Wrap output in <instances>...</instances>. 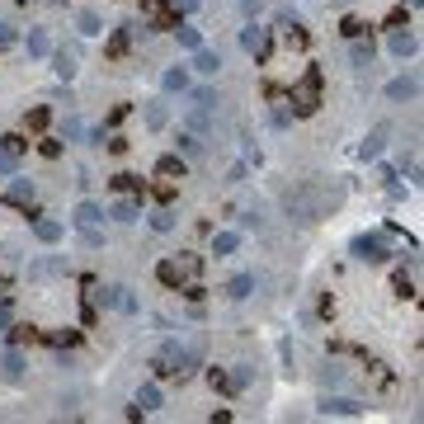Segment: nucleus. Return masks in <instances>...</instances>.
Here are the masks:
<instances>
[{
	"instance_id": "obj_11",
	"label": "nucleus",
	"mask_w": 424,
	"mask_h": 424,
	"mask_svg": "<svg viewBox=\"0 0 424 424\" xmlns=\"http://www.w3.org/2000/svg\"><path fill=\"white\" fill-rule=\"evenodd\" d=\"M321 415H363V406L354 396H326L321 401Z\"/></svg>"
},
{
	"instance_id": "obj_28",
	"label": "nucleus",
	"mask_w": 424,
	"mask_h": 424,
	"mask_svg": "<svg viewBox=\"0 0 424 424\" xmlns=\"http://www.w3.org/2000/svg\"><path fill=\"white\" fill-rule=\"evenodd\" d=\"M160 85H165V90H179V94H184L188 90V71H184V66H174V71H165V80H160Z\"/></svg>"
},
{
	"instance_id": "obj_17",
	"label": "nucleus",
	"mask_w": 424,
	"mask_h": 424,
	"mask_svg": "<svg viewBox=\"0 0 424 424\" xmlns=\"http://www.w3.org/2000/svg\"><path fill=\"white\" fill-rule=\"evenodd\" d=\"M415 94H420V80L415 76H396L387 85V99H415Z\"/></svg>"
},
{
	"instance_id": "obj_38",
	"label": "nucleus",
	"mask_w": 424,
	"mask_h": 424,
	"mask_svg": "<svg viewBox=\"0 0 424 424\" xmlns=\"http://www.w3.org/2000/svg\"><path fill=\"white\" fill-rule=\"evenodd\" d=\"M250 377H255V368H250V363H240V368L231 373V387H236V392H245V387H250Z\"/></svg>"
},
{
	"instance_id": "obj_27",
	"label": "nucleus",
	"mask_w": 424,
	"mask_h": 424,
	"mask_svg": "<svg viewBox=\"0 0 424 424\" xmlns=\"http://www.w3.org/2000/svg\"><path fill=\"white\" fill-rule=\"evenodd\" d=\"M0 368H5L10 377H24V354H19V349L10 345V349H5V359H0Z\"/></svg>"
},
{
	"instance_id": "obj_24",
	"label": "nucleus",
	"mask_w": 424,
	"mask_h": 424,
	"mask_svg": "<svg viewBox=\"0 0 424 424\" xmlns=\"http://www.w3.org/2000/svg\"><path fill=\"white\" fill-rule=\"evenodd\" d=\"M99 221H104L99 203H80V207H76V226H99Z\"/></svg>"
},
{
	"instance_id": "obj_18",
	"label": "nucleus",
	"mask_w": 424,
	"mask_h": 424,
	"mask_svg": "<svg viewBox=\"0 0 424 424\" xmlns=\"http://www.w3.org/2000/svg\"><path fill=\"white\" fill-rule=\"evenodd\" d=\"M368 382H373L377 392H392V387H396V373L387 368V363H368Z\"/></svg>"
},
{
	"instance_id": "obj_3",
	"label": "nucleus",
	"mask_w": 424,
	"mask_h": 424,
	"mask_svg": "<svg viewBox=\"0 0 424 424\" xmlns=\"http://www.w3.org/2000/svg\"><path fill=\"white\" fill-rule=\"evenodd\" d=\"M321 66H307V76L288 90V104H293V113H316L321 109Z\"/></svg>"
},
{
	"instance_id": "obj_22",
	"label": "nucleus",
	"mask_w": 424,
	"mask_h": 424,
	"mask_svg": "<svg viewBox=\"0 0 424 424\" xmlns=\"http://www.w3.org/2000/svg\"><path fill=\"white\" fill-rule=\"evenodd\" d=\"M240 250V236L236 231H217V240H212V255H236Z\"/></svg>"
},
{
	"instance_id": "obj_35",
	"label": "nucleus",
	"mask_w": 424,
	"mask_h": 424,
	"mask_svg": "<svg viewBox=\"0 0 424 424\" xmlns=\"http://www.w3.org/2000/svg\"><path fill=\"white\" fill-rule=\"evenodd\" d=\"M47 118H52V113H47V109H43V104H33V109H29V113H24V123H29V127H33V132H43V127H47Z\"/></svg>"
},
{
	"instance_id": "obj_23",
	"label": "nucleus",
	"mask_w": 424,
	"mask_h": 424,
	"mask_svg": "<svg viewBox=\"0 0 424 424\" xmlns=\"http://www.w3.org/2000/svg\"><path fill=\"white\" fill-rule=\"evenodd\" d=\"M76 29L85 33V38H94V33H104V24H99V15H94V10H80V15H76Z\"/></svg>"
},
{
	"instance_id": "obj_47",
	"label": "nucleus",
	"mask_w": 424,
	"mask_h": 424,
	"mask_svg": "<svg viewBox=\"0 0 424 424\" xmlns=\"http://www.w3.org/2000/svg\"><path fill=\"white\" fill-rule=\"evenodd\" d=\"M0 297H5V278H0Z\"/></svg>"
},
{
	"instance_id": "obj_39",
	"label": "nucleus",
	"mask_w": 424,
	"mask_h": 424,
	"mask_svg": "<svg viewBox=\"0 0 424 424\" xmlns=\"http://www.w3.org/2000/svg\"><path fill=\"white\" fill-rule=\"evenodd\" d=\"M217 104H221V99H217L212 90H198V94H193V109H207V113H217Z\"/></svg>"
},
{
	"instance_id": "obj_33",
	"label": "nucleus",
	"mask_w": 424,
	"mask_h": 424,
	"mask_svg": "<svg viewBox=\"0 0 424 424\" xmlns=\"http://www.w3.org/2000/svg\"><path fill=\"white\" fill-rule=\"evenodd\" d=\"M207 387H212V392H236L231 373H221V368H207Z\"/></svg>"
},
{
	"instance_id": "obj_26",
	"label": "nucleus",
	"mask_w": 424,
	"mask_h": 424,
	"mask_svg": "<svg viewBox=\"0 0 424 424\" xmlns=\"http://www.w3.org/2000/svg\"><path fill=\"white\" fill-rule=\"evenodd\" d=\"M109 184H113V193H141V188H146L137 174H113Z\"/></svg>"
},
{
	"instance_id": "obj_2",
	"label": "nucleus",
	"mask_w": 424,
	"mask_h": 424,
	"mask_svg": "<svg viewBox=\"0 0 424 424\" xmlns=\"http://www.w3.org/2000/svg\"><path fill=\"white\" fill-rule=\"evenodd\" d=\"M198 363H203V345H198V340H193V345H179V340H170V345L156 354V373H160V377H179V382H184V377L193 373Z\"/></svg>"
},
{
	"instance_id": "obj_42",
	"label": "nucleus",
	"mask_w": 424,
	"mask_h": 424,
	"mask_svg": "<svg viewBox=\"0 0 424 424\" xmlns=\"http://www.w3.org/2000/svg\"><path fill=\"white\" fill-rule=\"evenodd\" d=\"M10 326H15V302H10V297H0V335H5Z\"/></svg>"
},
{
	"instance_id": "obj_25",
	"label": "nucleus",
	"mask_w": 424,
	"mask_h": 424,
	"mask_svg": "<svg viewBox=\"0 0 424 424\" xmlns=\"http://www.w3.org/2000/svg\"><path fill=\"white\" fill-rule=\"evenodd\" d=\"M250 288H255V274H236V278L226 283V293H231L236 302H240V297H250Z\"/></svg>"
},
{
	"instance_id": "obj_31",
	"label": "nucleus",
	"mask_w": 424,
	"mask_h": 424,
	"mask_svg": "<svg viewBox=\"0 0 424 424\" xmlns=\"http://www.w3.org/2000/svg\"><path fill=\"white\" fill-rule=\"evenodd\" d=\"M47 52H52L47 33H43V29H33V33H29V57H47Z\"/></svg>"
},
{
	"instance_id": "obj_7",
	"label": "nucleus",
	"mask_w": 424,
	"mask_h": 424,
	"mask_svg": "<svg viewBox=\"0 0 424 424\" xmlns=\"http://www.w3.org/2000/svg\"><path fill=\"white\" fill-rule=\"evenodd\" d=\"M24 151H29V141L19 137V132L0 137V174H15V170H19V160H24Z\"/></svg>"
},
{
	"instance_id": "obj_14",
	"label": "nucleus",
	"mask_w": 424,
	"mask_h": 424,
	"mask_svg": "<svg viewBox=\"0 0 424 424\" xmlns=\"http://www.w3.org/2000/svg\"><path fill=\"white\" fill-rule=\"evenodd\" d=\"M278 29H283V43H288V47H297V52L307 47V29H302L293 15H283V19H278Z\"/></svg>"
},
{
	"instance_id": "obj_20",
	"label": "nucleus",
	"mask_w": 424,
	"mask_h": 424,
	"mask_svg": "<svg viewBox=\"0 0 424 424\" xmlns=\"http://www.w3.org/2000/svg\"><path fill=\"white\" fill-rule=\"evenodd\" d=\"M174 38H179V47H184V52H198V47H203V33L188 29V24H174Z\"/></svg>"
},
{
	"instance_id": "obj_5",
	"label": "nucleus",
	"mask_w": 424,
	"mask_h": 424,
	"mask_svg": "<svg viewBox=\"0 0 424 424\" xmlns=\"http://www.w3.org/2000/svg\"><path fill=\"white\" fill-rule=\"evenodd\" d=\"M156 278L165 288H179L184 278H198V255H179V259H160L156 264Z\"/></svg>"
},
{
	"instance_id": "obj_12",
	"label": "nucleus",
	"mask_w": 424,
	"mask_h": 424,
	"mask_svg": "<svg viewBox=\"0 0 424 424\" xmlns=\"http://www.w3.org/2000/svg\"><path fill=\"white\" fill-rule=\"evenodd\" d=\"M137 212H141V198H137V193H123V198L109 207L113 221H137Z\"/></svg>"
},
{
	"instance_id": "obj_40",
	"label": "nucleus",
	"mask_w": 424,
	"mask_h": 424,
	"mask_svg": "<svg viewBox=\"0 0 424 424\" xmlns=\"http://www.w3.org/2000/svg\"><path fill=\"white\" fill-rule=\"evenodd\" d=\"M165 118H170L165 104H146V127H165Z\"/></svg>"
},
{
	"instance_id": "obj_45",
	"label": "nucleus",
	"mask_w": 424,
	"mask_h": 424,
	"mask_svg": "<svg viewBox=\"0 0 424 424\" xmlns=\"http://www.w3.org/2000/svg\"><path fill=\"white\" fill-rule=\"evenodd\" d=\"M15 43H19V33L10 29V24H0V52H10Z\"/></svg>"
},
{
	"instance_id": "obj_16",
	"label": "nucleus",
	"mask_w": 424,
	"mask_h": 424,
	"mask_svg": "<svg viewBox=\"0 0 424 424\" xmlns=\"http://www.w3.org/2000/svg\"><path fill=\"white\" fill-rule=\"evenodd\" d=\"M349 43H354V47H349V57H354V66H373V57H377L373 38H363V33H359V38H349Z\"/></svg>"
},
{
	"instance_id": "obj_13",
	"label": "nucleus",
	"mask_w": 424,
	"mask_h": 424,
	"mask_svg": "<svg viewBox=\"0 0 424 424\" xmlns=\"http://www.w3.org/2000/svg\"><path fill=\"white\" fill-rule=\"evenodd\" d=\"M62 221H52V217H33V236H38V240H43V245H57V240H62Z\"/></svg>"
},
{
	"instance_id": "obj_43",
	"label": "nucleus",
	"mask_w": 424,
	"mask_h": 424,
	"mask_svg": "<svg viewBox=\"0 0 424 424\" xmlns=\"http://www.w3.org/2000/svg\"><path fill=\"white\" fill-rule=\"evenodd\" d=\"M340 33H345V38H359V33H368V29H363V19H354V15H349L345 24H340Z\"/></svg>"
},
{
	"instance_id": "obj_9",
	"label": "nucleus",
	"mask_w": 424,
	"mask_h": 424,
	"mask_svg": "<svg viewBox=\"0 0 424 424\" xmlns=\"http://www.w3.org/2000/svg\"><path fill=\"white\" fill-rule=\"evenodd\" d=\"M392 57H401V62H406V57H415V47H420V38H415V33H410V24L406 29H392Z\"/></svg>"
},
{
	"instance_id": "obj_30",
	"label": "nucleus",
	"mask_w": 424,
	"mask_h": 424,
	"mask_svg": "<svg viewBox=\"0 0 424 424\" xmlns=\"http://www.w3.org/2000/svg\"><path fill=\"white\" fill-rule=\"evenodd\" d=\"M151 226H156V231H174V212H170V203H160L156 212H151Z\"/></svg>"
},
{
	"instance_id": "obj_19",
	"label": "nucleus",
	"mask_w": 424,
	"mask_h": 424,
	"mask_svg": "<svg viewBox=\"0 0 424 424\" xmlns=\"http://www.w3.org/2000/svg\"><path fill=\"white\" fill-rule=\"evenodd\" d=\"M184 170H188L184 156H160L156 160V174H165V179H184Z\"/></svg>"
},
{
	"instance_id": "obj_6",
	"label": "nucleus",
	"mask_w": 424,
	"mask_h": 424,
	"mask_svg": "<svg viewBox=\"0 0 424 424\" xmlns=\"http://www.w3.org/2000/svg\"><path fill=\"white\" fill-rule=\"evenodd\" d=\"M240 47L250 52L255 62H269V52H274V38H269V29H259V24H245V29H240Z\"/></svg>"
},
{
	"instance_id": "obj_46",
	"label": "nucleus",
	"mask_w": 424,
	"mask_h": 424,
	"mask_svg": "<svg viewBox=\"0 0 424 424\" xmlns=\"http://www.w3.org/2000/svg\"><path fill=\"white\" fill-rule=\"evenodd\" d=\"M259 5H264V0H240V10H245V15H250V19L259 15Z\"/></svg>"
},
{
	"instance_id": "obj_10",
	"label": "nucleus",
	"mask_w": 424,
	"mask_h": 424,
	"mask_svg": "<svg viewBox=\"0 0 424 424\" xmlns=\"http://www.w3.org/2000/svg\"><path fill=\"white\" fill-rule=\"evenodd\" d=\"M33 198H38V188H33V179H15V184L5 188V203H15V207H29Z\"/></svg>"
},
{
	"instance_id": "obj_37",
	"label": "nucleus",
	"mask_w": 424,
	"mask_h": 424,
	"mask_svg": "<svg viewBox=\"0 0 424 424\" xmlns=\"http://www.w3.org/2000/svg\"><path fill=\"white\" fill-rule=\"evenodd\" d=\"M5 340H10L15 349H24V345L33 340V330H29V326H10V330H5Z\"/></svg>"
},
{
	"instance_id": "obj_29",
	"label": "nucleus",
	"mask_w": 424,
	"mask_h": 424,
	"mask_svg": "<svg viewBox=\"0 0 424 424\" xmlns=\"http://www.w3.org/2000/svg\"><path fill=\"white\" fill-rule=\"evenodd\" d=\"M137 406L141 410H160V387H156V382H146V387L137 392Z\"/></svg>"
},
{
	"instance_id": "obj_36",
	"label": "nucleus",
	"mask_w": 424,
	"mask_h": 424,
	"mask_svg": "<svg viewBox=\"0 0 424 424\" xmlns=\"http://www.w3.org/2000/svg\"><path fill=\"white\" fill-rule=\"evenodd\" d=\"M179 146H184V156H203V137L198 132H179Z\"/></svg>"
},
{
	"instance_id": "obj_8",
	"label": "nucleus",
	"mask_w": 424,
	"mask_h": 424,
	"mask_svg": "<svg viewBox=\"0 0 424 424\" xmlns=\"http://www.w3.org/2000/svg\"><path fill=\"white\" fill-rule=\"evenodd\" d=\"M387 137H392V127H387V123H377L373 132H368V137H363L359 156H363V160H377V156H382V146H387Z\"/></svg>"
},
{
	"instance_id": "obj_1",
	"label": "nucleus",
	"mask_w": 424,
	"mask_h": 424,
	"mask_svg": "<svg viewBox=\"0 0 424 424\" xmlns=\"http://www.w3.org/2000/svg\"><path fill=\"white\" fill-rule=\"evenodd\" d=\"M335 203H340V188H321L316 179H307V184H297L288 193V217L302 221V226H311V221H321Z\"/></svg>"
},
{
	"instance_id": "obj_15",
	"label": "nucleus",
	"mask_w": 424,
	"mask_h": 424,
	"mask_svg": "<svg viewBox=\"0 0 424 424\" xmlns=\"http://www.w3.org/2000/svg\"><path fill=\"white\" fill-rule=\"evenodd\" d=\"M217 66H221V52H212V47H198L193 52V71L198 76H217Z\"/></svg>"
},
{
	"instance_id": "obj_4",
	"label": "nucleus",
	"mask_w": 424,
	"mask_h": 424,
	"mask_svg": "<svg viewBox=\"0 0 424 424\" xmlns=\"http://www.w3.org/2000/svg\"><path fill=\"white\" fill-rule=\"evenodd\" d=\"M354 259H363V264H387L392 259V231H363L354 236Z\"/></svg>"
},
{
	"instance_id": "obj_32",
	"label": "nucleus",
	"mask_w": 424,
	"mask_h": 424,
	"mask_svg": "<svg viewBox=\"0 0 424 424\" xmlns=\"http://www.w3.org/2000/svg\"><path fill=\"white\" fill-rule=\"evenodd\" d=\"M47 345L71 349V345H80V330H52V335H47Z\"/></svg>"
},
{
	"instance_id": "obj_41",
	"label": "nucleus",
	"mask_w": 424,
	"mask_h": 424,
	"mask_svg": "<svg viewBox=\"0 0 424 424\" xmlns=\"http://www.w3.org/2000/svg\"><path fill=\"white\" fill-rule=\"evenodd\" d=\"M109 302L118 307V311H132V307H137V302L127 297V288H109Z\"/></svg>"
},
{
	"instance_id": "obj_21",
	"label": "nucleus",
	"mask_w": 424,
	"mask_h": 424,
	"mask_svg": "<svg viewBox=\"0 0 424 424\" xmlns=\"http://www.w3.org/2000/svg\"><path fill=\"white\" fill-rule=\"evenodd\" d=\"M132 33H137V24H123V29L113 33V38H109V57H123L127 43H132Z\"/></svg>"
},
{
	"instance_id": "obj_44",
	"label": "nucleus",
	"mask_w": 424,
	"mask_h": 424,
	"mask_svg": "<svg viewBox=\"0 0 424 424\" xmlns=\"http://www.w3.org/2000/svg\"><path fill=\"white\" fill-rule=\"evenodd\" d=\"M38 151H43L47 160H57V156H62V141H52V137H43V141H38Z\"/></svg>"
},
{
	"instance_id": "obj_48",
	"label": "nucleus",
	"mask_w": 424,
	"mask_h": 424,
	"mask_svg": "<svg viewBox=\"0 0 424 424\" xmlns=\"http://www.w3.org/2000/svg\"><path fill=\"white\" fill-rule=\"evenodd\" d=\"M406 5H420V0H406Z\"/></svg>"
},
{
	"instance_id": "obj_34",
	"label": "nucleus",
	"mask_w": 424,
	"mask_h": 424,
	"mask_svg": "<svg viewBox=\"0 0 424 424\" xmlns=\"http://www.w3.org/2000/svg\"><path fill=\"white\" fill-rule=\"evenodd\" d=\"M52 71H57L62 80H71V76H76V57H71V52H57V62H52Z\"/></svg>"
}]
</instances>
